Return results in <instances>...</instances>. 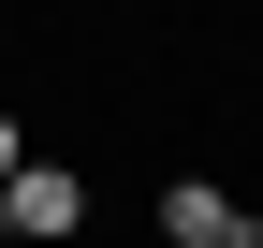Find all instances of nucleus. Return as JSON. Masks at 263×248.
<instances>
[{"label":"nucleus","mask_w":263,"mask_h":248,"mask_svg":"<svg viewBox=\"0 0 263 248\" xmlns=\"http://www.w3.org/2000/svg\"><path fill=\"white\" fill-rule=\"evenodd\" d=\"M0 219H15V248H73V234H88V175L29 146V175L0 190Z\"/></svg>","instance_id":"1"},{"label":"nucleus","mask_w":263,"mask_h":248,"mask_svg":"<svg viewBox=\"0 0 263 248\" xmlns=\"http://www.w3.org/2000/svg\"><path fill=\"white\" fill-rule=\"evenodd\" d=\"M146 219H161V248H263V219L219 190V175H161V204H146Z\"/></svg>","instance_id":"2"},{"label":"nucleus","mask_w":263,"mask_h":248,"mask_svg":"<svg viewBox=\"0 0 263 248\" xmlns=\"http://www.w3.org/2000/svg\"><path fill=\"white\" fill-rule=\"evenodd\" d=\"M15 175H29V117L0 102V190H15Z\"/></svg>","instance_id":"3"},{"label":"nucleus","mask_w":263,"mask_h":248,"mask_svg":"<svg viewBox=\"0 0 263 248\" xmlns=\"http://www.w3.org/2000/svg\"><path fill=\"white\" fill-rule=\"evenodd\" d=\"M0 248H15V219H0Z\"/></svg>","instance_id":"4"}]
</instances>
